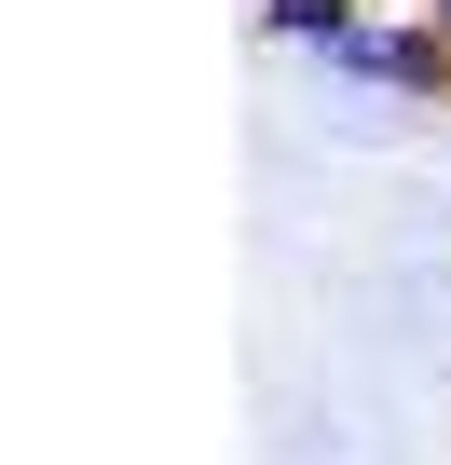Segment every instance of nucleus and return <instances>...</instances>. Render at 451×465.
Segmentation results:
<instances>
[{
    "instance_id": "nucleus-1",
    "label": "nucleus",
    "mask_w": 451,
    "mask_h": 465,
    "mask_svg": "<svg viewBox=\"0 0 451 465\" xmlns=\"http://www.w3.org/2000/svg\"><path fill=\"white\" fill-rule=\"evenodd\" d=\"M328 83H356V96H451V28H437V15H397V0H369V28L328 55Z\"/></svg>"
},
{
    "instance_id": "nucleus-2",
    "label": "nucleus",
    "mask_w": 451,
    "mask_h": 465,
    "mask_svg": "<svg viewBox=\"0 0 451 465\" xmlns=\"http://www.w3.org/2000/svg\"><path fill=\"white\" fill-rule=\"evenodd\" d=\"M356 28H369V0H247V42H274V55H301V69H328Z\"/></svg>"
},
{
    "instance_id": "nucleus-3",
    "label": "nucleus",
    "mask_w": 451,
    "mask_h": 465,
    "mask_svg": "<svg viewBox=\"0 0 451 465\" xmlns=\"http://www.w3.org/2000/svg\"><path fill=\"white\" fill-rule=\"evenodd\" d=\"M397 15H437V28H451V0H397Z\"/></svg>"
}]
</instances>
